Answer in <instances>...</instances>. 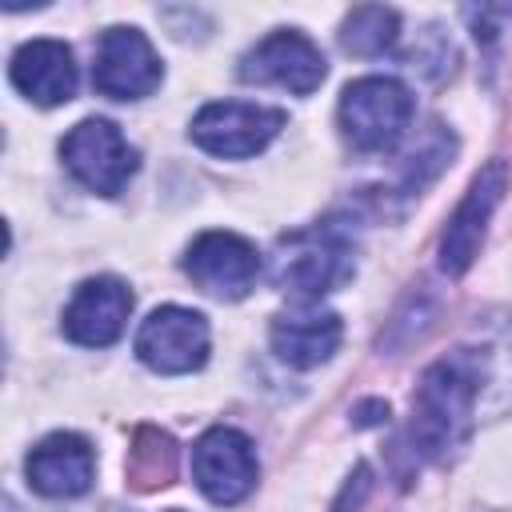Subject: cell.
<instances>
[{
	"label": "cell",
	"instance_id": "4fadbf2b",
	"mask_svg": "<svg viewBox=\"0 0 512 512\" xmlns=\"http://www.w3.org/2000/svg\"><path fill=\"white\" fill-rule=\"evenodd\" d=\"M24 472H28V484L40 496L72 500V496H84L92 488L96 456H92V444L84 436H76V432H52V436H44L28 452Z\"/></svg>",
	"mask_w": 512,
	"mask_h": 512
},
{
	"label": "cell",
	"instance_id": "8992f818",
	"mask_svg": "<svg viewBox=\"0 0 512 512\" xmlns=\"http://www.w3.org/2000/svg\"><path fill=\"white\" fill-rule=\"evenodd\" d=\"M164 68L156 48L140 28H108L96 40V60H92V84L108 100H140L152 96L160 84Z\"/></svg>",
	"mask_w": 512,
	"mask_h": 512
},
{
	"label": "cell",
	"instance_id": "5b68a950",
	"mask_svg": "<svg viewBox=\"0 0 512 512\" xmlns=\"http://www.w3.org/2000/svg\"><path fill=\"white\" fill-rule=\"evenodd\" d=\"M284 112L280 108H264V104H244V100H216L204 104L192 120V140L224 160H244L256 156L280 128H284Z\"/></svg>",
	"mask_w": 512,
	"mask_h": 512
},
{
	"label": "cell",
	"instance_id": "30bf717a",
	"mask_svg": "<svg viewBox=\"0 0 512 512\" xmlns=\"http://www.w3.org/2000/svg\"><path fill=\"white\" fill-rule=\"evenodd\" d=\"M504 188H508V168H504V160H492L488 168H480V176L472 180V188L448 216V228L440 236V268L448 276H460L472 268V260L484 244V232H488V216L500 204Z\"/></svg>",
	"mask_w": 512,
	"mask_h": 512
},
{
	"label": "cell",
	"instance_id": "9a60e30c",
	"mask_svg": "<svg viewBox=\"0 0 512 512\" xmlns=\"http://www.w3.org/2000/svg\"><path fill=\"white\" fill-rule=\"evenodd\" d=\"M340 340H344V324L336 312L304 308V312L272 320V352L292 368H316L332 360Z\"/></svg>",
	"mask_w": 512,
	"mask_h": 512
},
{
	"label": "cell",
	"instance_id": "52a82bcc",
	"mask_svg": "<svg viewBox=\"0 0 512 512\" xmlns=\"http://www.w3.org/2000/svg\"><path fill=\"white\" fill-rule=\"evenodd\" d=\"M136 356L164 376L196 372L208 360V320L192 308H156L136 332Z\"/></svg>",
	"mask_w": 512,
	"mask_h": 512
},
{
	"label": "cell",
	"instance_id": "3957f363",
	"mask_svg": "<svg viewBox=\"0 0 512 512\" xmlns=\"http://www.w3.org/2000/svg\"><path fill=\"white\" fill-rule=\"evenodd\" d=\"M416 112L412 92L392 76H364L352 80L340 96V124L344 136L360 152H388L400 144Z\"/></svg>",
	"mask_w": 512,
	"mask_h": 512
},
{
	"label": "cell",
	"instance_id": "8fae6325",
	"mask_svg": "<svg viewBox=\"0 0 512 512\" xmlns=\"http://www.w3.org/2000/svg\"><path fill=\"white\" fill-rule=\"evenodd\" d=\"M240 80L276 84L296 96H308L324 80V56L304 32H272L240 60Z\"/></svg>",
	"mask_w": 512,
	"mask_h": 512
},
{
	"label": "cell",
	"instance_id": "277c9868",
	"mask_svg": "<svg viewBox=\"0 0 512 512\" xmlns=\"http://www.w3.org/2000/svg\"><path fill=\"white\" fill-rule=\"evenodd\" d=\"M60 156L64 168L100 196H116L124 192V184L136 172V148L120 136V128L112 120H80L64 140H60Z\"/></svg>",
	"mask_w": 512,
	"mask_h": 512
},
{
	"label": "cell",
	"instance_id": "ac0fdd59",
	"mask_svg": "<svg viewBox=\"0 0 512 512\" xmlns=\"http://www.w3.org/2000/svg\"><path fill=\"white\" fill-rule=\"evenodd\" d=\"M364 492H368V468H364V464H360V468H356V488H352V484H348V488H344V496H340V504H336V508H340V512H344V508H348V504H352V508H356V504H360V496H364Z\"/></svg>",
	"mask_w": 512,
	"mask_h": 512
},
{
	"label": "cell",
	"instance_id": "ba28073f",
	"mask_svg": "<svg viewBox=\"0 0 512 512\" xmlns=\"http://www.w3.org/2000/svg\"><path fill=\"white\" fill-rule=\"evenodd\" d=\"M192 480L212 504H240L256 488L252 440L236 428H208L192 444Z\"/></svg>",
	"mask_w": 512,
	"mask_h": 512
},
{
	"label": "cell",
	"instance_id": "e0dca14e",
	"mask_svg": "<svg viewBox=\"0 0 512 512\" xmlns=\"http://www.w3.org/2000/svg\"><path fill=\"white\" fill-rule=\"evenodd\" d=\"M340 44L352 56H380L396 44V12L380 8V4H364L352 8L344 28H340Z\"/></svg>",
	"mask_w": 512,
	"mask_h": 512
},
{
	"label": "cell",
	"instance_id": "7a4b0ae2",
	"mask_svg": "<svg viewBox=\"0 0 512 512\" xmlns=\"http://www.w3.org/2000/svg\"><path fill=\"white\" fill-rule=\"evenodd\" d=\"M352 236L340 224H312L280 236L272 256V284L296 300H320L352 276Z\"/></svg>",
	"mask_w": 512,
	"mask_h": 512
},
{
	"label": "cell",
	"instance_id": "7c38bea8",
	"mask_svg": "<svg viewBox=\"0 0 512 512\" xmlns=\"http://www.w3.org/2000/svg\"><path fill=\"white\" fill-rule=\"evenodd\" d=\"M132 312V292L116 276L84 280L64 308V336L84 348H108L120 340Z\"/></svg>",
	"mask_w": 512,
	"mask_h": 512
},
{
	"label": "cell",
	"instance_id": "2e32d148",
	"mask_svg": "<svg viewBox=\"0 0 512 512\" xmlns=\"http://www.w3.org/2000/svg\"><path fill=\"white\" fill-rule=\"evenodd\" d=\"M128 484L136 492H152V488H164L172 476H176V444L168 432L160 428H140L132 436V448H128Z\"/></svg>",
	"mask_w": 512,
	"mask_h": 512
},
{
	"label": "cell",
	"instance_id": "5bb4252c",
	"mask_svg": "<svg viewBox=\"0 0 512 512\" xmlns=\"http://www.w3.org/2000/svg\"><path fill=\"white\" fill-rule=\"evenodd\" d=\"M8 72H12V84L28 100H36L44 108L68 104L72 92H76V60H72V48L60 44V40H28V44H20Z\"/></svg>",
	"mask_w": 512,
	"mask_h": 512
},
{
	"label": "cell",
	"instance_id": "9c48e42d",
	"mask_svg": "<svg viewBox=\"0 0 512 512\" xmlns=\"http://www.w3.org/2000/svg\"><path fill=\"white\" fill-rule=\"evenodd\" d=\"M184 272L196 288L220 300H240L260 276V252L236 232H204L184 256Z\"/></svg>",
	"mask_w": 512,
	"mask_h": 512
},
{
	"label": "cell",
	"instance_id": "6da1fadb",
	"mask_svg": "<svg viewBox=\"0 0 512 512\" xmlns=\"http://www.w3.org/2000/svg\"><path fill=\"white\" fill-rule=\"evenodd\" d=\"M492 368V352L476 344H460L444 352L436 364L424 368L416 396H412V424L408 444L412 460H448L472 436V412L484 392Z\"/></svg>",
	"mask_w": 512,
	"mask_h": 512
}]
</instances>
